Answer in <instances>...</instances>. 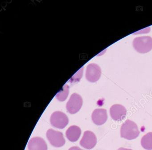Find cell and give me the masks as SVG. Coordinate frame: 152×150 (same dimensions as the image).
<instances>
[{"mask_svg":"<svg viewBox=\"0 0 152 150\" xmlns=\"http://www.w3.org/2000/svg\"><path fill=\"white\" fill-rule=\"evenodd\" d=\"M81 134V130L79 127L72 126L66 130V135L67 139L72 142L77 141Z\"/></svg>","mask_w":152,"mask_h":150,"instance_id":"obj_11","label":"cell"},{"mask_svg":"<svg viewBox=\"0 0 152 150\" xmlns=\"http://www.w3.org/2000/svg\"><path fill=\"white\" fill-rule=\"evenodd\" d=\"M134 49L140 53H145L152 49V38L149 36L138 37L133 41Z\"/></svg>","mask_w":152,"mask_h":150,"instance_id":"obj_2","label":"cell"},{"mask_svg":"<svg viewBox=\"0 0 152 150\" xmlns=\"http://www.w3.org/2000/svg\"><path fill=\"white\" fill-rule=\"evenodd\" d=\"M101 73L100 67L95 63H91L87 67L86 78L90 82H96L100 78Z\"/></svg>","mask_w":152,"mask_h":150,"instance_id":"obj_7","label":"cell"},{"mask_svg":"<svg viewBox=\"0 0 152 150\" xmlns=\"http://www.w3.org/2000/svg\"><path fill=\"white\" fill-rule=\"evenodd\" d=\"M50 121L52 126L62 129L67 126L69 120L64 113L62 112L56 111L51 115Z\"/></svg>","mask_w":152,"mask_h":150,"instance_id":"obj_3","label":"cell"},{"mask_svg":"<svg viewBox=\"0 0 152 150\" xmlns=\"http://www.w3.org/2000/svg\"><path fill=\"white\" fill-rule=\"evenodd\" d=\"M117 150H132V149H127V148H123V147H121L119 148Z\"/></svg>","mask_w":152,"mask_h":150,"instance_id":"obj_15","label":"cell"},{"mask_svg":"<svg viewBox=\"0 0 152 150\" xmlns=\"http://www.w3.org/2000/svg\"><path fill=\"white\" fill-rule=\"evenodd\" d=\"M68 150H83L78 146H72Z\"/></svg>","mask_w":152,"mask_h":150,"instance_id":"obj_14","label":"cell"},{"mask_svg":"<svg viewBox=\"0 0 152 150\" xmlns=\"http://www.w3.org/2000/svg\"><path fill=\"white\" fill-rule=\"evenodd\" d=\"M92 121L96 125H103L106 122L107 119V110L104 109H97L93 112L91 115Z\"/></svg>","mask_w":152,"mask_h":150,"instance_id":"obj_9","label":"cell"},{"mask_svg":"<svg viewBox=\"0 0 152 150\" xmlns=\"http://www.w3.org/2000/svg\"><path fill=\"white\" fill-rule=\"evenodd\" d=\"M68 93H69V87L65 85L64 86L63 89L57 94L56 98L59 101H65L67 98Z\"/></svg>","mask_w":152,"mask_h":150,"instance_id":"obj_13","label":"cell"},{"mask_svg":"<svg viewBox=\"0 0 152 150\" xmlns=\"http://www.w3.org/2000/svg\"><path fill=\"white\" fill-rule=\"evenodd\" d=\"M140 134V131L137 124L127 120L122 125L121 129V137L128 140H132L137 138Z\"/></svg>","mask_w":152,"mask_h":150,"instance_id":"obj_1","label":"cell"},{"mask_svg":"<svg viewBox=\"0 0 152 150\" xmlns=\"http://www.w3.org/2000/svg\"><path fill=\"white\" fill-rule=\"evenodd\" d=\"M110 113L113 119L115 121H120L126 117L127 110L121 104H114L110 108Z\"/></svg>","mask_w":152,"mask_h":150,"instance_id":"obj_8","label":"cell"},{"mask_svg":"<svg viewBox=\"0 0 152 150\" xmlns=\"http://www.w3.org/2000/svg\"><path fill=\"white\" fill-rule=\"evenodd\" d=\"M97 143V138L94 133L91 131H86L80 141V145L85 149L94 148Z\"/></svg>","mask_w":152,"mask_h":150,"instance_id":"obj_6","label":"cell"},{"mask_svg":"<svg viewBox=\"0 0 152 150\" xmlns=\"http://www.w3.org/2000/svg\"><path fill=\"white\" fill-rule=\"evenodd\" d=\"M141 144L146 150H152V132L147 133L142 138Z\"/></svg>","mask_w":152,"mask_h":150,"instance_id":"obj_12","label":"cell"},{"mask_svg":"<svg viewBox=\"0 0 152 150\" xmlns=\"http://www.w3.org/2000/svg\"><path fill=\"white\" fill-rule=\"evenodd\" d=\"M47 137L50 143L55 147H61L65 143V140L62 133L51 129L47 131Z\"/></svg>","mask_w":152,"mask_h":150,"instance_id":"obj_5","label":"cell"},{"mask_svg":"<svg viewBox=\"0 0 152 150\" xmlns=\"http://www.w3.org/2000/svg\"><path fill=\"white\" fill-rule=\"evenodd\" d=\"M82 104L81 96L78 94L73 93L66 103V110L71 114H75L80 110Z\"/></svg>","mask_w":152,"mask_h":150,"instance_id":"obj_4","label":"cell"},{"mask_svg":"<svg viewBox=\"0 0 152 150\" xmlns=\"http://www.w3.org/2000/svg\"><path fill=\"white\" fill-rule=\"evenodd\" d=\"M29 150H48V146L45 140L39 137L33 138L29 141Z\"/></svg>","mask_w":152,"mask_h":150,"instance_id":"obj_10","label":"cell"}]
</instances>
